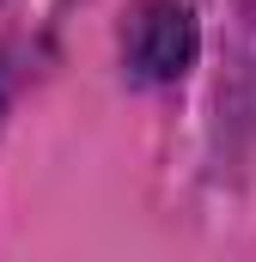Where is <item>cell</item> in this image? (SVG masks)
I'll return each mask as SVG.
<instances>
[{
	"label": "cell",
	"instance_id": "cell-1",
	"mask_svg": "<svg viewBox=\"0 0 256 262\" xmlns=\"http://www.w3.org/2000/svg\"><path fill=\"white\" fill-rule=\"evenodd\" d=\"M195 61V12L183 0H140L122 25V67L140 85H171Z\"/></svg>",
	"mask_w": 256,
	"mask_h": 262
}]
</instances>
